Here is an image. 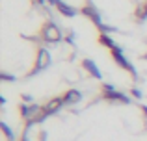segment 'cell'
<instances>
[{
  "instance_id": "1",
  "label": "cell",
  "mask_w": 147,
  "mask_h": 141,
  "mask_svg": "<svg viewBox=\"0 0 147 141\" xmlns=\"http://www.w3.org/2000/svg\"><path fill=\"white\" fill-rule=\"evenodd\" d=\"M65 102H63V97H56V98H50V100L47 102L45 106H41V110H39V113H37V117L36 119H32V121H26V126L24 128H28V126H32V124H36V123H43L47 117L50 115H54L56 112H60V108L63 106Z\"/></svg>"
},
{
  "instance_id": "2",
  "label": "cell",
  "mask_w": 147,
  "mask_h": 141,
  "mask_svg": "<svg viewBox=\"0 0 147 141\" xmlns=\"http://www.w3.org/2000/svg\"><path fill=\"white\" fill-rule=\"evenodd\" d=\"M39 37L45 41V43H60L61 39H63V33H61V30L58 28L54 22H45L43 28H41L39 32Z\"/></svg>"
},
{
  "instance_id": "3",
  "label": "cell",
  "mask_w": 147,
  "mask_h": 141,
  "mask_svg": "<svg viewBox=\"0 0 147 141\" xmlns=\"http://www.w3.org/2000/svg\"><path fill=\"white\" fill-rule=\"evenodd\" d=\"M110 54H112V58H114V61L117 63V65L121 67V69L129 71V72H130L132 76H136V69H134V65H132V63H130L129 59L125 58V54H123V50H121V48L117 47V45H115L114 48H110Z\"/></svg>"
},
{
  "instance_id": "4",
  "label": "cell",
  "mask_w": 147,
  "mask_h": 141,
  "mask_svg": "<svg viewBox=\"0 0 147 141\" xmlns=\"http://www.w3.org/2000/svg\"><path fill=\"white\" fill-rule=\"evenodd\" d=\"M49 65H50V54H49V50H47V48H37V59H36V67H34V69L30 71L28 74H30V76H32V74H37L39 71L47 69Z\"/></svg>"
},
{
  "instance_id": "5",
  "label": "cell",
  "mask_w": 147,
  "mask_h": 141,
  "mask_svg": "<svg viewBox=\"0 0 147 141\" xmlns=\"http://www.w3.org/2000/svg\"><path fill=\"white\" fill-rule=\"evenodd\" d=\"M80 13L86 15V17L90 19V21L93 22L95 26H97V28H100V26H102V19H100V13L93 7V4H86V6L80 9Z\"/></svg>"
},
{
  "instance_id": "6",
  "label": "cell",
  "mask_w": 147,
  "mask_h": 141,
  "mask_svg": "<svg viewBox=\"0 0 147 141\" xmlns=\"http://www.w3.org/2000/svg\"><path fill=\"white\" fill-rule=\"evenodd\" d=\"M102 98L110 102H121V104H130V98L127 97L125 93L114 89V91H102Z\"/></svg>"
},
{
  "instance_id": "7",
  "label": "cell",
  "mask_w": 147,
  "mask_h": 141,
  "mask_svg": "<svg viewBox=\"0 0 147 141\" xmlns=\"http://www.w3.org/2000/svg\"><path fill=\"white\" fill-rule=\"evenodd\" d=\"M82 67H84V69H86L88 72H90V74L93 76V78H97V80H100V78H102V74H100L99 67L95 65V61H93V59L86 58V59H84V61H82Z\"/></svg>"
},
{
  "instance_id": "8",
  "label": "cell",
  "mask_w": 147,
  "mask_h": 141,
  "mask_svg": "<svg viewBox=\"0 0 147 141\" xmlns=\"http://www.w3.org/2000/svg\"><path fill=\"white\" fill-rule=\"evenodd\" d=\"M54 6H56V9L60 11L61 15H65V17H75V15L78 13L75 7H71L69 4H65L63 0H56V4H54Z\"/></svg>"
},
{
  "instance_id": "9",
  "label": "cell",
  "mask_w": 147,
  "mask_h": 141,
  "mask_svg": "<svg viewBox=\"0 0 147 141\" xmlns=\"http://www.w3.org/2000/svg\"><path fill=\"white\" fill-rule=\"evenodd\" d=\"M82 100V93L78 89H69L63 93V102L65 104H76V102Z\"/></svg>"
},
{
  "instance_id": "10",
  "label": "cell",
  "mask_w": 147,
  "mask_h": 141,
  "mask_svg": "<svg viewBox=\"0 0 147 141\" xmlns=\"http://www.w3.org/2000/svg\"><path fill=\"white\" fill-rule=\"evenodd\" d=\"M99 43L102 45V47H106V48H114V47H115V43L112 41L110 33H102V32L99 33Z\"/></svg>"
},
{
  "instance_id": "11",
  "label": "cell",
  "mask_w": 147,
  "mask_h": 141,
  "mask_svg": "<svg viewBox=\"0 0 147 141\" xmlns=\"http://www.w3.org/2000/svg\"><path fill=\"white\" fill-rule=\"evenodd\" d=\"M0 126H2V132H4V136L7 138V141H13V132H11V128L7 126L6 123H0Z\"/></svg>"
},
{
  "instance_id": "12",
  "label": "cell",
  "mask_w": 147,
  "mask_h": 141,
  "mask_svg": "<svg viewBox=\"0 0 147 141\" xmlns=\"http://www.w3.org/2000/svg\"><path fill=\"white\" fill-rule=\"evenodd\" d=\"M0 78H2L4 82H13V80H15V76H11V74H6V72H2V74H0Z\"/></svg>"
},
{
  "instance_id": "13",
  "label": "cell",
  "mask_w": 147,
  "mask_h": 141,
  "mask_svg": "<svg viewBox=\"0 0 147 141\" xmlns=\"http://www.w3.org/2000/svg\"><path fill=\"white\" fill-rule=\"evenodd\" d=\"M130 93H132V95H134L136 98H142V93H140V89H132Z\"/></svg>"
},
{
  "instance_id": "14",
  "label": "cell",
  "mask_w": 147,
  "mask_h": 141,
  "mask_svg": "<svg viewBox=\"0 0 147 141\" xmlns=\"http://www.w3.org/2000/svg\"><path fill=\"white\" fill-rule=\"evenodd\" d=\"M39 141H47V134H45V132H41V134H39Z\"/></svg>"
},
{
  "instance_id": "15",
  "label": "cell",
  "mask_w": 147,
  "mask_h": 141,
  "mask_svg": "<svg viewBox=\"0 0 147 141\" xmlns=\"http://www.w3.org/2000/svg\"><path fill=\"white\" fill-rule=\"evenodd\" d=\"M22 100H26V102H32V97H28V95H24V97H22Z\"/></svg>"
},
{
  "instance_id": "16",
  "label": "cell",
  "mask_w": 147,
  "mask_h": 141,
  "mask_svg": "<svg viewBox=\"0 0 147 141\" xmlns=\"http://www.w3.org/2000/svg\"><path fill=\"white\" fill-rule=\"evenodd\" d=\"M140 108H142V112H144V113H145V117H147V106H140Z\"/></svg>"
},
{
  "instance_id": "17",
  "label": "cell",
  "mask_w": 147,
  "mask_h": 141,
  "mask_svg": "<svg viewBox=\"0 0 147 141\" xmlns=\"http://www.w3.org/2000/svg\"><path fill=\"white\" fill-rule=\"evenodd\" d=\"M21 141H28V138H26V132L22 134V138H21Z\"/></svg>"
},
{
  "instance_id": "18",
  "label": "cell",
  "mask_w": 147,
  "mask_h": 141,
  "mask_svg": "<svg viewBox=\"0 0 147 141\" xmlns=\"http://www.w3.org/2000/svg\"><path fill=\"white\" fill-rule=\"evenodd\" d=\"M34 2H36V4H45L47 0H34Z\"/></svg>"
}]
</instances>
